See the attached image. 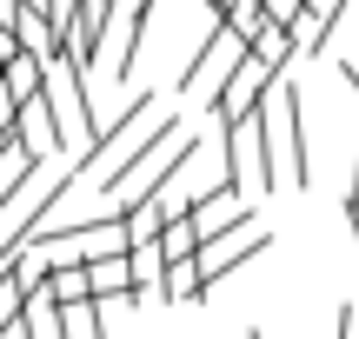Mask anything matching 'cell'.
Returning <instances> with one entry per match:
<instances>
[{"mask_svg": "<svg viewBox=\"0 0 359 339\" xmlns=\"http://www.w3.org/2000/svg\"><path fill=\"white\" fill-rule=\"evenodd\" d=\"M93 273V300H133V253H100V260H87Z\"/></svg>", "mask_w": 359, "mask_h": 339, "instance_id": "obj_6", "label": "cell"}, {"mask_svg": "<svg viewBox=\"0 0 359 339\" xmlns=\"http://www.w3.org/2000/svg\"><path fill=\"white\" fill-rule=\"evenodd\" d=\"M266 247H273V233H259V226H246V233H226V240H213V247H200V273H206V293H213L219 279L233 273V266L259 260Z\"/></svg>", "mask_w": 359, "mask_h": 339, "instance_id": "obj_4", "label": "cell"}, {"mask_svg": "<svg viewBox=\"0 0 359 339\" xmlns=\"http://www.w3.org/2000/svg\"><path fill=\"white\" fill-rule=\"evenodd\" d=\"M40 286L60 306H93V273L87 266H53V273H40Z\"/></svg>", "mask_w": 359, "mask_h": 339, "instance_id": "obj_7", "label": "cell"}, {"mask_svg": "<svg viewBox=\"0 0 359 339\" xmlns=\"http://www.w3.org/2000/svg\"><path fill=\"white\" fill-rule=\"evenodd\" d=\"M259 7H266V13H273V20H286V27H293V20H299V13H306V0H259Z\"/></svg>", "mask_w": 359, "mask_h": 339, "instance_id": "obj_9", "label": "cell"}, {"mask_svg": "<svg viewBox=\"0 0 359 339\" xmlns=\"http://www.w3.org/2000/svg\"><path fill=\"white\" fill-rule=\"evenodd\" d=\"M193 160H200V140H193L180 120H154V127L140 133V146H133V160L107 180V213H133L154 193L180 186V173H187Z\"/></svg>", "mask_w": 359, "mask_h": 339, "instance_id": "obj_1", "label": "cell"}, {"mask_svg": "<svg viewBox=\"0 0 359 339\" xmlns=\"http://www.w3.org/2000/svg\"><path fill=\"white\" fill-rule=\"evenodd\" d=\"M246 339H266V333H259V326H253V333H246Z\"/></svg>", "mask_w": 359, "mask_h": 339, "instance_id": "obj_11", "label": "cell"}, {"mask_svg": "<svg viewBox=\"0 0 359 339\" xmlns=\"http://www.w3.org/2000/svg\"><path fill=\"white\" fill-rule=\"evenodd\" d=\"M280 153H286V186H313V140H306V93L293 80H280Z\"/></svg>", "mask_w": 359, "mask_h": 339, "instance_id": "obj_3", "label": "cell"}, {"mask_svg": "<svg viewBox=\"0 0 359 339\" xmlns=\"http://www.w3.org/2000/svg\"><path fill=\"white\" fill-rule=\"evenodd\" d=\"M353 0H306V13L293 20V40H299V53H320L326 40H333V27H339V13H346Z\"/></svg>", "mask_w": 359, "mask_h": 339, "instance_id": "obj_5", "label": "cell"}, {"mask_svg": "<svg viewBox=\"0 0 359 339\" xmlns=\"http://www.w3.org/2000/svg\"><path fill=\"white\" fill-rule=\"evenodd\" d=\"M193 293H206L200 260H180V266H167V286H160V300H193Z\"/></svg>", "mask_w": 359, "mask_h": 339, "instance_id": "obj_8", "label": "cell"}, {"mask_svg": "<svg viewBox=\"0 0 359 339\" xmlns=\"http://www.w3.org/2000/svg\"><path fill=\"white\" fill-rule=\"evenodd\" d=\"M333 326H339V339H359V306H353V300L339 306V319H333Z\"/></svg>", "mask_w": 359, "mask_h": 339, "instance_id": "obj_10", "label": "cell"}, {"mask_svg": "<svg viewBox=\"0 0 359 339\" xmlns=\"http://www.w3.org/2000/svg\"><path fill=\"white\" fill-rule=\"evenodd\" d=\"M266 87H280V74H273L266 60H253V53H240V67H233V74L213 87V133H226V127H240V120H253L259 106H266Z\"/></svg>", "mask_w": 359, "mask_h": 339, "instance_id": "obj_2", "label": "cell"}]
</instances>
